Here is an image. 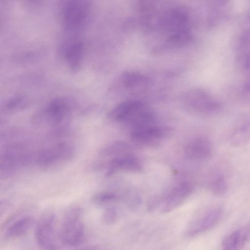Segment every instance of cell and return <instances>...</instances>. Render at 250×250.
<instances>
[{
	"label": "cell",
	"mask_w": 250,
	"mask_h": 250,
	"mask_svg": "<svg viewBox=\"0 0 250 250\" xmlns=\"http://www.w3.org/2000/svg\"><path fill=\"white\" fill-rule=\"evenodd\" d=\"M173 131L170 126L151 125L133 128L130 137L136 143L152 146L169 137Z\"/></svg>",
	"instance_id": "cell-8"
},
{
	"label": "cell",
	"mask_w": 250,
	"mask_h": 250,
	"mask_svg": "<svg viewBox=\"0 0 250 250\" xmlns=\"http://www.w3.org/2000/svg\"><path fill=\"white\" fill-rule=\"evenodd\" d=\"M193 190V185L182 183L176 187L164 199L160 208L161 213H167L180 206Z\"/></svg>",
	"instance_id": "cell-11"
},
{
	"label": "cell",
	"mask_w": 250,
	"mask_h": 250,
	"mask_svg": "<svg viewBox=\"0 0 250 250\" xmlns=\"http://www.w3.org/2000/svg\"><path fill=\"white\" fill-rule=\"evenodd\" d=\"M82 215V209L77 206L71 207L66 211L58 234L62 245L73 247L84 241L85 231L81 220Z\"/></svg>",
	"instance_id": "cell-4"
},
{
	"label": "cell",
	"mask_w": 250,
	"mask_h": 250,
	"mask_svg": "<svg viewBox=\"0 0 250 250\" xmlns=\"http://www.w3.org/2000/svg\"><path fill=\"white\" fill-rule=\"evenodd\" d=\"M72 109L71 104L67 100L56 98L36 112L32 117L31 122L37 126L56 129L66 127L71 118Z\"/></svg>",
	"instance_id": "cell-3"
},
{
	"label": "cell",
	"mask_w": 250,
	"mask_h": 250,
	"mask_svg": "<svg viewBox=\"0 0 250 250\" xmlns=\"http://www.w3.org/2000/svg\"><path fill=\"white\" fill-rule=\"evenodd\" d=\"M55 224V215L51 212L42 215L37 222L35 238L38 246L42 250L57 249Z\"/></svg>",
	"instance_id": "cell-7"
},
{
	"label": "cell",
	"mask_w": 250,
	"mask_h": 250,
	"mask_svg": "<svg viewBox=\"0 0 250 250\" xmlns=\"http://www.w3.org/2000/svg\"><path fill=\"white\" fill-rule=\"evenodd\" d=\"M25 99L21 96L13 98L4 104V109L7 112H13L23 108L25 105Z\"/></svg>",
	"instance_id": "cell-20"
},
{
	"label": "cell",
	"mask_w": 250,
	"mask_h": 250,
	"mask_svg": "<svg viewBox=\"0 0 250 250\" xmlns=\"http://www.w3.org/2000/svg\"><path fill=\"white\" fill-rule=\"evenodd\" d=\"M91 14L89 1L84 0H72L66 1L61 11L63 26L67 32L77 33L88 23Z\"/></svg>",
	"instance_id": "cell-5"
},
{
	"label": "cell",
	"mask_w": 250,
	"mask_h": 250,
	"mask_svg": "<svg viewBox=\"0 0 250 250\" xmlns=\"http://www.w3.org/2000/svg\"><path fill=\"white\" fill-rule=\"evenodd\" d=\"M191 22L188 10L182 6H172L154 14V22L149 28L154 29L162 36L165 47H178L185 45L191 39Z\"/></svg>",
	"instance_id": "cell-1"
},
{
	"label": "cell",
	"mask_w": 250,
	"mask_h": 250,
	"mask_svg": "<svg viewBox=\"0 0 250 250\" xmlns=\"http://www.w3.org/2000/svg\"><path fill=\"white\" fill-rule=\"evenodd\" d=\"M108 117L115 121L127 124L134 128L152 125L155 117L152 110L141 101H124L113 107Z\"/></svg>",
	"instance_id": "cell-2"
},
{
	"label": "cell",
	"mask_w": 250,
	"mask_h": 250,
	"mask_svg": "<svg viewBox=\"0 0 250 250\" xmlns=\"http://www.w3.org/2000/svg\"><path fill=\"white\" fill-rule=\"evenodd\" d=\"M245 62L246 68L250 70V54L247 56Z\"/></svg>",
	"instance_id": "cell-23"
},
{
	"label": "cell",
	"mask_w": 250,
	"mask_h": 250,
	"mask_svg": "<svg viewBox=\"0 0 250 250\" xmlns=\"http://www.w3.org/2000/svg\"><path fill=\"white\" fill-rule=\"evenodd\" d=\"M210 189L211 192L215 195L224 194L227 190L228 185L224 176L219 175L215 177L211 183Z\"/></svg>",
	"instance_id": "cell-18"
},
{
	"label": "cell",
	"mask_w": 250,
	"mask_h": 250,
	"mask_svg": "<svg viewBox=\"0 0 250 250\" xmlns=\"http://www.w3.org/2000/svg\"><path fill=\"white\" fill-rule=\"evenodd\" d=\"M108 166L106 176H110L119 171L139 172L142 169L139 160L127 154L114 157Z\"/></svg>",
	"instance_id": "cell-14"
},
{
	"label": "cell",
	"mask_w": 250,
	"mask_h": 250,
	"mask_svg": "<svg viewBox=\"0 0 250 250\" xmlns=\"http://www.w3.org/2000/svg\"><path fill=\"white\" fill-rule=\"evenodd\" d=\"M74 154L72 146L67 143H61L39 151L35 161L42 169H55L71 161Z\"/></svg>",
	"instance_id": "cell-6"
},
{
	"label": "cell",
	"mask_w": 250,
	"mask_h": 250,
	"mask_svg": "<svg viewBox=\"0 0 250 250\" xmlns=\"http://www.w3.org/2000/svg\"><path fill=\"white\" fill-rule=\"evenodd\" d=\"M97 250L94 248L90 247V248H83V249H78V250Z\"/></svg>",
	"instance_id": "cell-24"
},
{
	"label": "cell",
	"mask_w": 250,
	"mask_h": 250,
	"mask_svg": "<svg viewBox=\"0 0 250 250\" xmlns=\"http://www.w3.org/2000/svg\"><path fill=\"white\" fill-rule=\"evenodd\" d=\"M83 53V44L80 40H71L65 45L63 50L64 58L71 69L77 70L80 67Z\"/></svg>",
	"instance_id": "cell-15"
},
{
	"label": "cell",
	"mask_w": 250,
	"mask_h": 250,
	"mask_svg": "<svg viewBox=\"0 0 250 250\" xmlns=\"http://www.w3.org/2000/svg\"><path fill=\"white\" fill-rule=\"evenodd\" d=\"M244 247V244L241 243L237 245L223 247L222 250H242Z\"/></svg>",
	"instance_id": "cell-22"
},
{
	"label": "cell",
	"mask_w": 250,
	"mask_h": 250,
	"mask_svg": "<svg viewBox=\"0 0 250 250\" xmlns=\"http://www.w3.org/2000/svg\"><path fill=\"white\" fill-rule=\"evenodd\" d=\"M116 195L111 192H102L95 194L91 198V202L96 205L102 206L113 201Z\"/></svg>",
	"instance_id": "cell-19"
},
{
	"label": "cell",
	"mask_w": 250,
	"mask_h": 250,
	"mask_svg": "<svg viewBox=\"0 0 250 250\" xmlns=\"http://www.w3.org/2000/svg\"><path fill=\"white\" fill-rule=\"evenodd\" d=\"M34 219L30 216H25L16 220L8 227L5 233L6 238L12 239L26 233L33 225Z\"/></svg>",
	"instance_id": "cell-16"
},
{
	"label": "cell",
	"mask_w": 250,
	"mask_h": 250,
	"mask_svg": "<svg viewBox=\"0 0 250 250\" xmlns=\"http://www.w3.org/2000/svg\"><path fill=\"white\" fill-rule=\"evenodd\" d=\"M248 232L250 233V230Z\"/></svg>",
	"instance_id": "cell-25"
},
{
	"label": "cell",
	"mask_w": 250,
	"mask_h": 250,
	"mask_svg": "<svg viewBox=\"0 0 250 250\" xmlns=\"http://www.w3.org/2000/svg\"><path fill=\"white\" fill-rule=\"evenodd\" d=\"M222 213V209L219 207L207 211L189 225L187 229L186 235L193 236L210 229L217 223Z\"/></svg>",
	"instance_id": "cell-10"
},
{
	"label": "cell",
	"mask_w": 250,
	"mask_h": 250,
	"mask_svg": "<svg viewBox=\"0 0 250 250\" xmlns=\"http://www.w3.org/2000/svg\"><path fill=\"white\" fill-rule=\"evenodd\" d=\"M129 149V146L124 143L115 142L104 147L100 152V154L104 156L119 155Z\"/></svg>",
	"instance_id": "cell-17"
},
{
	"label": "cell",
	"mask_w": 250,
	"mask_h": 250,
	"mask_svg": "<svg viewBox=\"0 0 250 250\" xmlns=\"http://www.w3.org/2000/svg\"><path fill=\"white\" fill-rule=\"evenodd\" d=\"M118 218V212L116 208L113 207L106 208L104 212L102 217L103 222L107 224L115 223Z\"/></svg>",
	"instance_id": "cell-21"
},
{
	"label": "cell",
	"mask_w": 250,
	"mask_h": 250,
	"mask_svg": "<svg viewBox=\"0 0 250 250\" xmlns=\"http://www.w3.org/2000/svg\"><path fill=\"white\" fill-rule=\"evenodd\" d=\"M213 147L210 140L203 137H197L189 141L186 145L184 152L186 156L193 160H204L212 154Z\"/></svg>",
	"instance_id": "cell-13"
},
{
	"label": "cell",
	"mask_w": 250,
	"mask_h": 250,
	"mask_svg": "<svg viewBox=\"0 0 250 250\" xmlns=\"http://www.w3.org/2000/svg\"><path fill=\"white\" fill-rule=\"evenodd\" d=\"M183 101L189 109L202 114L214 112L220 108V104L205 91L194 89L185 93Z\"/></svg>",
	"instance_id": "cell-9"
},
{
	"label": "cell",
	"mask_w": 250,
	"mask_h": 250,
	"mask_svg": "<svg viewBox=\"0 0 250 250\" xmlns=\"http://www.w3.org/2000/svg\"><path fill=\"white\" fill-rule=\"evenodd\" d=\"M119 82L124 89L134 94L144 93L150 85L149 78L134 71H126L121 74Z\"/></svg>",
	"instance_id": "cell-12"
}]
</instances>
